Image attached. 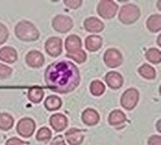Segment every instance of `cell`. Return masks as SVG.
Returning <instances> with one entry per match:
<instances>
[{"label": "cell", "mask_w": 161, "mask_h": 145, "mask_svg": "<svg viewBox=\"0 0 161 145\" xmlns=\"http://www.w3.org/2000/svg\"><path fill=\"white\" fill-rule=\"evenodd\" d=\"M119 6L111 0H103L97 5V11L99 16L105 20H110L115 16Z\"/></svg>", "instance_id": "4"}, {"label": "cell", "mask_w": 161, "mask_h": 145, "mask_svg": "<svg viewBox=\"0 0 161 145\" xmlns=\"http://www.w3.org/2000/svg\"><path fill=\"white\" fill-rule=\"evenodd\" d=\"M51 145H66L64 143V140L63 139V137L61 136H58L53 140V141L52 142Z\"/></svg>", "instance_id": "34"}, {"label": "cell", "mask_w": 161, "mask_h": 145, "mask_svg": "<svg viewBox=\"0 0 161 145\" xmlns=\"http://www.w3.org/2000/svg\"><path fill=\"white\" fill-rule=\"evenodd\" d=\"M44 92L42 88L38 86H33L29 89L28 93V99L33 103H39L43 100Z\"/></svg>", "instance_id": "22"}, {"label": "cell", "mask_w": 161, "mask_h": 145, "mask_svg": "<svg viewBox=\"0 0 161 145\" xmlns=\"http://www.w3.org/2000/svg\"><path fill=\"white\" fill-rule=\"evenodd\" d=\"M140 16V10L136 5L128 3L123 5L119 13V20L124 24L136 23Z\"/></svg>", "instance_id": "3"}, {"label": "cell", "mask_w": 161, "mask_h": 145, "mask_svg": "<svg viewBox=\"0 0 161 145\" xmlns=\"http://www.w3.org/2000/svg\"><path fill=\"white\" fill-rule=\"evenodd\" d=\"M81 120L87 126H94L99 122L100 116L96 110L93 108H87L83 111Z\"/></svg>", "instance_id": "17"}, {"label": "cell", "mask_w": 161, "mask_h": 145, "mask_svg": "<svg viewBox=\"0 0 161 145\" xmlns=\"http://www.w3.org/2000/svg\"><path fill=\"white\" fill-rule=\"evenodd\" d=\"M47 86L58 94H68L73 91L80 83V73L73 63L67 61L53 62L44 73Z\"/></svg>", "instance_id": "1"}, {"label": "cell", "mask_w": 161, "mask_h": 145, "mask_svg": "<svg viewBox=\"0 0 161 145\" xmlns=\"http://www.w3.org/2000/svg\"><path fill=\"white\" fill-rule=\"evenodd\" d=\"M139 99V93L136 89L130 88L125 90L120 99L121 106L127 110H133Z\"/></svg>", "instance_id": "5"}, {"label": "cell", "mask_w": 161, "mask_h": 145, "mask_svg": "<svg viewBox=\"0 0 161 145\" xmlns=\"http://www.w3.org/2000/svg\"><path fill=\"white\" fill-rule=\"evenodd\" d=\"M18 59L17 51L12 47L6 46L0 49V60L3 62L12 64L15 63Z\"/></svg>", "instance_id": "15"}, {"label": "cell", "mask_w": 161, "mask_h": 145, "mask_svg": "<svg viewBox=\"0 0 161 145\" xmlns=\"http://www.w3.org/2000/svg\"><path fill=\"white\" fill-rule=\"evenodd\" d=\"M147 28L152 32H159L161 29V16L159 14L152 15L147 19Z\"/></svg>", "instance_id": "19"}, {"label": "cell", "mask_w": 161, "mask_h": 145, "mask_svg": "<svg viewBox=\"0 0 161 145\" xmlns=\"http://www.w3.org/2000/svg\"><path fill=\"white\" fill-rule=\"evenodd\" d=\"M156 129H157V131H159V132H160L161 131V120H159L157 121V123H156Z\"/></svg>", "instance_id": "35"}, {"label": "cell", "mask_w": 161, "mask_h": 145, "mask_svg": "<svg viewBox=\"0 0 161 145\" xmlns=\"http://www.w3.org/2000/svg\"><path fill=\"white\" fill-rule=\"evenodd\" d=\"M14 125V119L8 113L0 114V129L3 131H8L12 128Z\"/></svg>", "instance_id": "24"}, {"label": "cell", "mask_w": 161, "mask_h": 145, "mask_svg": "<svg viewBox=\"0 0 161 145\" xmlns=\"http://www.w3.org/2000/svg\"><path fill=\"white\" fill-rule=\"evenodd\" d=\"M148 145H161V138L158 135L152 136L148 140Z\"/></svg>", "instance_id": "33"}, {"label": "cell", "mask_w": 161, "mask_h": 145, "mask_svg": "<svg viewBox=\"0 0 161 145\" xmlns=\"http://www.w3.org/2000/svg\"><path fill=\"white\" fill-rule=\"evenodd\" d=\"M62 106V101L56 95L48 96L44 101V107L49 111L59 110Z\"/></svg>", "instance_id": "21"}, {"label": "cell", "mask_w": 161, "mask_h": 145, "mask_svg": "<svg viewBox=\"0 0 161 145\" xmlns=\"http://www.w3.org/2000/svg\"><path fill=\"white\" fill-rule=\"evenodd\" d=\"M15 33L20 41L26 42L37 41L40 37V32L32 23L27 20H22L16 24Z\"/></svg>", "instance_id": "2"}, {"label": "cell", "mask_w": 161, "mask_h": 145, "mask_svg": "<svg viewBox=\"0 0 161 145\" xmlns=\"http://www.w3.org/2000/svg\"><path fill=\"white\" fill-rule=\"evenodd\" d=\"M12 74V69L6 64L0 63V79H5Z\"/></svg>", "instance_id": "29"}, {"label": "cell", "mask_w": 161, "mask_h": 145, "mask_svg": "<svg viewBox=\"0 0 161 145\" xmlns=\"http://www.w3.org/2000/svg\"><path fill=\"white\" fill-rule=\"evenodd\" d=\"M126 120V114L120 110H114L110 112V115L108 118V122L112 126H118Z\"/></svg>", "instance_id": "20"}, {"label": "cell", "mask_w": 161, "mask_h": 145, "mask_svg": "<svg viewBox=\"0 0 161 145\" xmlns=\"http://www.w3.org/2000/svg\"><path fill=\"white\" fill-rule=\"evenodd\" d=\"M84 28L89 32L99 33L101 31H103L105 26L104 24L99 19L96 18V17H90V18L85 20Z\"/></svg>", "instance_id": "12"}, {"label": "cell", "mask_w": 161, "mask_h": 145, "mask_svg": "<svg viewBox=\"0 0 161 145\" xmlns=\"http://www.w3.org/2000/svg\"><path fill=\"white\" fill-rule=\"evenodd\" d=\"M64 46H65L67 53H73L81 49V47H82L81 40L77 36L70 35L66 38Z\"/></svg>", "instance_id": "16"}, {"label": "cell", "mask_w": 161, "mask_h": 145, "mask_svg": "<svg viewBox=\"0 0 161 145\" xmlns=\"http://www.w3.org/2000/svg\"><path fill=\"white\" fill-rule=\"evenodd\" d=\"M52 137V131L49 128L43 127L40 128L37 131L36 140L38 141H48Z\"/></svg>", "instance_id": "28"}, {"label": "cell", "mask_w": 161, "mask_h": 145, "mask_svg": "<svg viewBox=\"0 0 161 145\" xmlns=\"http://www.w3.org/2000/svg\"><path fill=\"white\" fill-rule=\"evenodd\" d=\"M160 5H161V2H160V1H158V2H157V8H158V9L159 10V11H160Z\"/></svg>", "instance_id": "37"}, {"label": "cell", "mask_w": 161, "mask_h": 145, "mask_svg": "<svg viewBox=\"0 0 161 145\" xmlns=\"http://www.w3.org/2000/svg\"><path fill=\"white\" fill-rule=\"evenodd\" d=\"M66 57L72 59V60H73L78 64H81V63L85 62L86 61L87 54H86V52L83 51L82 49H80L79 51L75 52V53H67Z\"/></svg>", "instance_id": "27"}, {"label": "cell", "mask_w": 161, "mask_h": 145, "mask_svg": "<svg viewBox=\"0 0 161 145\" xmlns=\"http://www.w3.org/2000/svg\"><path fill=\"white\" fill-rule=\"evenodd\" d=\"M65 138L70 145H80L85 138L84 131L77 128H71L65 132Z\"/></svg>", "instance_id": "14"}, {"label": "cell", "mask_w": 161, "mask_h": 145, "mask_svg": "<svg viewBox=\"0 0 161 145\" xmlns=\"http://www.w3.org/2000/svg\"><path fill=\"white\" fill-rule=\"evenodd\" d=\"M145 57L149 62L152 63V64H159L161 61L160 51L155 48H150L146 52Z\"/></svg>", "instance_id": "25"}, {"label": "cell", "mask_w": 161, "mask_h": 145, "mask_svg": "<svg viewBox=\"0 0 161 145\" xmlns=\"http://www.w3.org/2000/svg\"><path fill=\"white\" fill-rule=\"evenodd\" d=\"M157 44L159 46H161V35H159L157 37Z\"/></svg>", "instance_id": "36"}, {"label": "cell", "mask_w": 161, "mask_h": 145, "mask_svg": "<svg viewBox=\"0 0 161 145\" xmlns=\"http://www.w3.org/2000/svg\"><path fill=\"white\" fill-rule=\"evenodd\" d=\"M105 64L109 68L114 69L120 66L123 63V55L120 52L115 48H109L106 51L103 57Z\"/></svg>", "instance_id": "7"}, {"label": "cell", "mask_w": 161, "mask_h": 145, "mask_svg": "<svg viewBox=\"0 0 161 145\" xmlns=\"http://www.w3.org/2000/svg\"><path fill=\"white\" fill-rule=\"evenodd\" d=\"M106 84L113 90H118L123 85V78L119 73L115 71H110L107 73L105 77Z\"/></svg>", "instance_id": "13"}, {"label": "cell", "mask_w": 161, "mask_h": 145, "mask_svg": "<svg viewBox=\"0 0 161 145\" xmlns=\"http://www.w3.org/2000/svg\"><path fill=\"white\" fill-rule=\"evenodd\" d=\"M62 40L59 37H50L44 44L46 53L53 57H57L62 53Z\"/></svg>", "instance_id": "9"}, {"label": "cell", "mask_w": 161, "mask_h": 145, "mask_svg": "<svg viewBox=\"0 0 161 145\" xmlns=\"http://www.w3.org/2000/svg\"><path fill=\"white\" fill-rule=\"evenodd\" d=\"M36 129V123L31 118H23L17 123L16 130L19 135L24 138L32 136Z\"/></svg>", "instance_id": "8"}, {"label": "cell", "mask_w": 161, "mask_h": 145, "mask_svg": "<svg viewBox=\"0 0 161 145\" xmlns=\"http://www.w3.org/2000/svg\"><path fill=\"white\" fill-rule=\"evenodd\" d=\"M8 36H9V32L5 25L0 23V45L8 41Z\"/></svg>", "instance_id": "30"}, {"label": "cell", "mask_w": 161, "mask_h": 145, "mask_svg": "<svg viewBox=\"0 0 161 145\" xmlns=\"http://www.w3.org/2000/svg\"><path fill=\"white\" fill-rule=\"evenodd\" d=\"M28 143H25L24 141L23 140H19V138L16 137H13L9 139V140L7 141L6 143V145H27Z\"/></svg>", "instance_id": "32"}, {"label": "cell", "mask_w": 161, "mask_h": 145, "mask_svg": "<svg viewBox=\"0 0 161 145\" xmlns=\"http://www.w3.org/2000/svg\"><path fill=\"white\" fill-rule=\"evenodd\" d=\"M49 123L51 127L56 131L60 132V131H62L64 129H65L68 126V119L64 114L57 113V114H53L50 117Z\"/></svg>", "instance_id": "11"}, {"label": "cell", "mask_w": 161, "mask_h": 145, "mask_svg": "<svg viewBox=\"0 0 161 145\" xmlns=\"http://www.w3.org/2000/svg\"><path fill=\"white\" fill-rule=\"evenodd\" d=\"M139 75L147 80H152L156 77V70L148 64H143L138 70Z\"/></svg>", "instance_id": "23"}, {"label": "cell", "mask_w": 161, "mask_h": 145, "mask_svg": "<svg viewBox=\"0 0 161 145\" xmlns=\"http://www.w3.org/2000/svg\"><path fill=\"white\" fill-rule=\"evenodd\" d=\"M105 85L99 80H94L90 83V90L94 96H101L105 92Z\"/></svg>", "instance_id": "26"}, {"label": "cell", "mask_w": 161, "mask_h": 145, "mask_svg": "<svg viewBox=\"0 0 161 145\" xmlns=\"http://www.w3.org/2000/svg\"><path fill=\"white\" fill-rule=\"evenodd\" d=\"M25 61L28 66L31 68H40L44 65L45 59L40 52L37 50H31L26 55Z\"/></svg>", "instance_id": "10"}, {"label": "cell", "mask_w": 161, "mask_h": 145, "mask_svg": "<svg viewBox=\"0 0 161 145\" xmlns=\"http://www.w3.org/2000/svg\"><path fill=\"white\" fill-rule=\"evenodd\" d=\"M86 49L90 52H96L99 50L103 45V38L99 36L92 35L86 37L85 41Z\"/></svg>", "instance_id": "18"}, {"label": "cell", "mask_w": 161, "mask_h": 145, "mask_svg": "<svg viewBox=\"0 0 161 145\" xmlns=\"http://www.w3.org/2000/svg\"><path fill=\"white\" fill-rule=\"evenodd\" d=\"M64 3L65 4L66 7H68L69 8L71 9H77V8H80L81 4H82V1L81 0H64Z\"/></svg>", "instance_id": "31"}, {"label": "cell", "mask_w": 161, "mask_h": 145, "mask_svg": "<svg viewBox=\"0 0 161 145\" xmlns=\"http://www.w3.org/2000/svg\"><path fill=\"white\" fill-rule=\"evenodd\" d=\"M53 28L60 33H66L69 31L73 27L72 19L68 15H57L53 20Z\"/></svg>", "instance_id": "6"}]
</instances>
